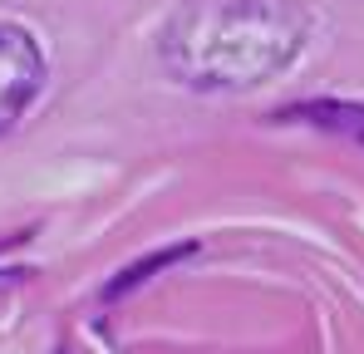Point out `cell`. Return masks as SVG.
<instances>
[{
	"instance_id": "7a4b0ae2",
	"label": "cell",
	"mask_w": 364,
	"mask_h": 354,
	"mask_svg": "<svg viewBox=\"0 0 364 354\" xmlns=\"http://www.w3.org/2000/svg\"><path fill=\"white\" fill-rule=\"evenodd\" d=\"M40 89H45V50H40V40L15 20H0V138L30 114Z\"/></svg>"
},
{
	"instance_id": "3957f363",
	"label": "cell",
	"mask_w": 364,
	"mask_h": 354,
	"mask_svg": "<svg viewBox=\"0 0 364 354\" xmlns=\"http://www.w3.org/2000/svg\"><path fill=\"white\" fill-rule=\"evenodd\" d=\"M276 123H305L320 133H345L364 148V104H340V99H305L291 109H276Z\"/></svg>"
},
{
	"instance_id": "277c9868",
	"label": "cell",
	"mask_w": 364,
	"mask_h": 354,
	"mask_svg": "<svg viewBox=\"0 0 364 354\" xmlns=\"http://www.w3.org/2000/svg\"><path fill=\"white\" fill-rule=\"evenodd\" d=\"M187 251H192V246H168V251H153L148 261H138V266H128V271H123L119 281L109 286V300H119V295H128L133 286H143V281H148L153 271H163V266H173V261H182Z\"/></svg>"
},
{
	"instance_id": "6da1fadb",
	"label": "cell",
	"mask_w": 364,
	"mask_h": 354,
	"mask_svg": "<svg viewBox=\"0 0 364 354\" xmlns=\"http://www.w3.org/2000/svg\"><path fill=\"white\" fill-rule=\"evenodd\" d=\"M305 35L291 0H187L158 30V59L187 89H256L301 59Z\"/></svg>"
}]
</instances>
